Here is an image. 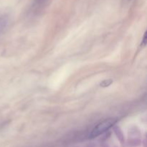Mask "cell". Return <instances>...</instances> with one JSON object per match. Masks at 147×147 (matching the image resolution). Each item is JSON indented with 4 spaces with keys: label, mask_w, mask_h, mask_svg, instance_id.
<instances>
[{
    "label": "cell",
    "mask_w": 147,
    "mask_h": 147,
    "mask_svg": "<svg viewBox=\"0 0 147 147\" xmlns=\"http://www.w3.org/2000/svg\"><path fill=\"white\" fill-rule=\"evenodd\" d=\"M116 119H113V118L105 119L103 121L100 122L91 131L90 135H89V138L93 139V138H96L103 134V133L107 131L109 129H111L116 123Z\"/></svg>",
    "instance_id": "obj_1"
},
{
    "label": "cell",
    "mask_w": 147,
    "mask_h": 147,
    "mask_svg": "<svg viewBox=\"0 0 147 147\" xmlns=\"http://www.w3.org/2000/svg\"><path fill=\"white\" fill-rule=\"evenodd\" d=\"M9 23V16L7 13H0V34L4 31Z\"/></svg>",
    "instance_id": "obj_2"
},
{
    "label": "cell",
    "mask_w": 147,
    "mask_h": 147,
    "mask_svg": "<svg viewBox=\"0 0 147 147\" xmlns=\"http://www.w3.org/2000/svg\"><path fill=\"white\" fill-rule=\"evenodd\" d=\"M47 0H34V3L37 6H40L42 4H43V3H45Z\"/></svg>",
    "instance_id": "obj_3"
}]
</instances>
